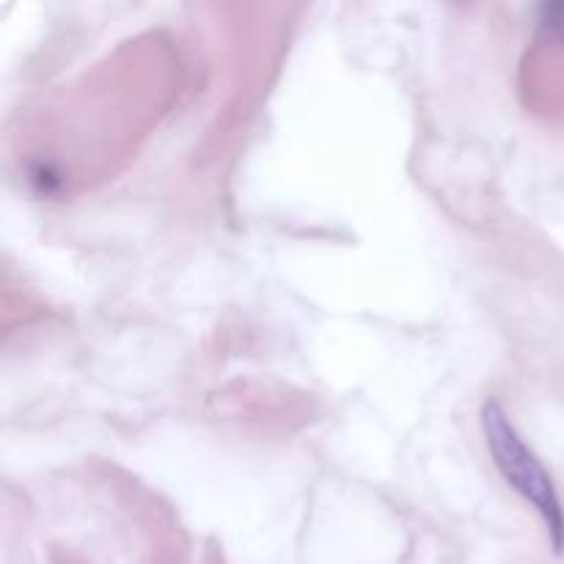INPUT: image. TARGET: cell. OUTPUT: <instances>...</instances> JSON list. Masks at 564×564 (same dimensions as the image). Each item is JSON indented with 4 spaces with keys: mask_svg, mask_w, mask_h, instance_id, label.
<instances>
[{
    "mask_svg": "<svg viewBox=\"0 0 564 564\" xmlns=\"http://www.w3.org/2000/svg\"><path fill=\"white\" fill-rule=\"evenodd\" d=\"M482 430L488 438V449L494 455L496 468L510 482L512 490L523 496L549 527V538L556 554L564 551V507L556 485L540 457L527 446V441L512 427L510 416L496 400L482 405Z\"/></svg>",
    "mask_w": 564,
    "mask_h": 564,
    "instance_id": "cell-1",
    "label": "cell"
}]
</instances>
